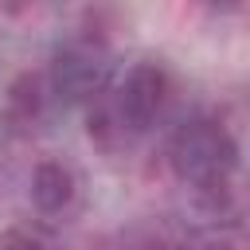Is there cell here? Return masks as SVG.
<instances>
[{"label": "cell", "mask_w": 250, "mask_h": 250, "mask_svg": "<svg viewBox=\"0 0 250 250\" xmlns=\"http://www.w3.org/2000/svg\"><path fill=\"white\" fill-rule=\"evenodd\" d=\"M109 129H113V125H109V117H105V113H90L86 133H90L94 141H102V145H105V141H109Z\"/></svg>", "instance_id": "52a82bcc"}, {"label": "cell", "mask_w": 250, "mask_h": 250, "mask_svg": "<svg viewBox=\"0 0 250 250\" xmlns=\"http://www.w3.org/2000/svg\"><path fill=\"white\" fill-rule=\"evenodd\" d=\"M168 160L176 168L180 180L203 188V184H219L230 180L238 168V141L230 137V129H223L219 121H188L176 129Z\"/></svg>", "instance_id": "6da1fadb"}, {"label": "cell", "mask_w": 250, "mask_h": 250, "mask_svg": "<svg viewBox=\"0 0 250 250\" xmlns=\"http://www.w3.org/2000/svg\"><path fill=\"white\" fill-rule=\"evenodd\" d=\"M184 250H238L230 238H203V242H195V246H184Z\"/></svg>", "instance_id": "ba28073f"}, {"label": "cell", "mask_w": 250, "mask_h": 250, "mask_svg": "<svg viewBox=\"0 0 250 250\" xmlns=\"http://www.w3.org/2000/svg\"><path fill=\"white\" fill-rule=\"evenodd\" d=\"M43 113V86H39V74L35 70H20L8 90H4V105H0V117L12 133H23L39 121Z\"/></svg>", "instance_id": "277c9868"}, {"label": "cell", "mask_w": 250, "mask_h": 250, "mask_svg": "<svg viewBox=\"0 0 250 250\" xmlns=\"http://www.w3.org/2000/svg\"><path fill=\"white\" fill-rule=\"evenodd\" d=\"M145 250H184V246H176V242H164V238H156V242H148Z\"/></svg>", "instance_id": "9c48e42d"}, {"label": "cell", "mask_w": 250, "mask_h": 250, "mask_svg": "<svg viewBox=\"0 0 250 250\" xmlns=\"http://www.w3.org/2000/svg\"><path fill=\"white\" fill-rule=\"evenodd\" d=\"M109 78V62L94 47H59L51 59V86L62 102H86L94 98Z\"/></svg>", "instance_id": "7a4b0ae2"}, {"label": "cell", "mask_w": 250, "mask_h": 250, "mask_svg": "<svg viewBox=\"0 0 250 250\" xmlns=\"http://www.w3.org/2000/svg\"><path fill=\"white\" fill-rule=\"evenodd\" d=\"M164 94H168V78L156 62H137L125 82H121V98H117V109H121V121L129 129H148L152 117L160 113L164 105Z\"/></svg>", "instance_id": "3957f363"}, {"label": "cell", "mask_w": 250, "mask_h": 250, "mask_svg": "<svg viewBox=\"0 0 250 250\" xmlns=\"http://www.w3.org/2000/svg\"><path fill=\"white\" fill-rule=\"evenodd\" d=\"M70 199H74V172L62 160H39L31 172V203L43 215H55L70 207Z\"/></svg>", "instance_id": "5b68a950"}, {"label": "cell", "mask_w": 250, "mask_h": 250, "mask_svg": "<svg viewBox=\"0 0 250 250\" xmlns=\"http://www.w3.org/2000/svg\"><path fill=\"white\" fill-rule=\"evenodd\" d=\"M211 4H215V8H234L238 0H211Z\"/></svg>", "instance_id": "30bf717a"}, {"label": "cell", "mask_w": 250, "mask_h": 250, "mask_svg": "<svg viewBox=\"0 0 250 250\" xmlns=\"http://www.w3.org/2000/svg\"><path fill=\"white\" fill-rule=\"evenodd\" d=\"M0 250H47V246H43L39 234H31V230H23V227H8V230L0 234Z\"/></svg>", "instance_id": "8992f818"}]
</instances>
